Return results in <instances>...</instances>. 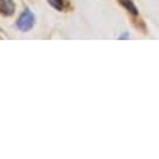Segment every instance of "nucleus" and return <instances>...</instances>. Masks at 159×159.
<instances>
[{"label": "nucleus", "mask_w": 159, "mask_h": 159, "mask_svg": "<svg viewBox=\"0 0 159 159\" xmlns=\"http://www.w3.org/2000/svg\"><path fill=\"white\" fill-rule=\"evenodd\" d=\"M48 3L53 7V8H55L57 10H63L64 9V2L63 0H48Z\"/></svg>", "instance_id": "20e7f679"}, {"label": "nucleus", "mask_w": 159, "mask_h": 159, "mask_svg": "<svg viewBox=\"0 0 159 159\" xmlns=\"http://www.w3.org/2000/svg\"><path fill=\"white\" fill-rule=\"evenodd\" d=\"M34 23H35L34 14H33L29 9H26V10H24V11L21 13V15L19 16V19H18V21H16V26H18L19 30H21V31L25 33V31L30 30V29L34 26Z\"/></svg>", "instance_id": "f257e3e1"}, {"label": "nucleus", "mask_w": 159, "mask_h": 159, "mask_svg": "<svg viewBox=\"0 0 159 159\" xmlns=\"http://www.w3.org/2000/svg\"><path fill=\"white\" fill-rule=\"evenodd\" d=\"M118 3L120 4L125 10H128V13H130L132 15H138V9L134 5V3L132 0H118Z\"/></svg>", "instance_id": "7ed1b4c3"}, {"label": "nucleus", "mask_w": 159, "mask_h": 159, "mask_svg": "<svg viewBox=\"0 0 159 159\" xmlns=\"http://www.w3.org/2000/svg\"><path fill=\"white\" fill-rule=\"evenodd\" d=\"M128 36H129L128 34H124V35H122V36H120V39H123V38H128Z\"/></svg>", "instance_id": "39448f33"}, {"label": "nucleus", "mask_w": 159, "mask_h": 159, "mask_svg": "<svg viewBox=\"0 0 159 159\" xmlns=\"http://www.w3.org/2000/svg\"><path fill=\"white\" fill-rule=\"evenodd\" d=\"M15 5L13 0H0V14L5 16H10L14 14Z\"/></svg>", "instance_id": "f03ea898"}]
</instances>
